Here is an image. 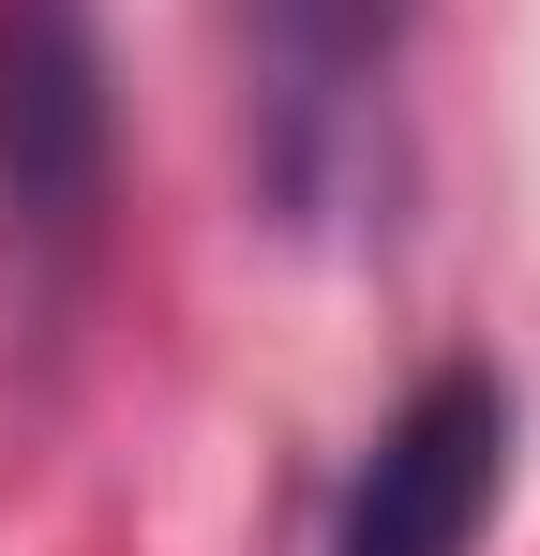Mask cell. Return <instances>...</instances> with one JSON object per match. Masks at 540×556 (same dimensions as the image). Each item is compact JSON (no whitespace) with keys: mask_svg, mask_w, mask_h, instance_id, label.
I'll return each mask as SVG.
<instances>
[{"mask_svg":"<svg viewBox=\"0 0 540 556\" xmlns=\"http://www.w3.org/2000/svg\"><path fill=\"white\" fill-rule=\"evenodd\" d=\"M105 30L90 0H0V241L30 271H76L105 226Z\"/></svg>","mask_w":540,"mask_h":556,"instance_id":"2","label":"cell"},{"mask_svg":"<svg viewBox=\"0 0 540 556\" xmlns=\"http://www.w3.org/2000/svg\"><path fill=\"white\" fill-rule=\"evenodd\" d=\"M406 46L421 0H241V136L300 241H360L406 195Z\"/></svg>","mask_w":540,"mask_h":556,"instance_id":"1","label":"cell"},{"mask_svg":"<svg viewBox=\"0 0 540 556\" xmlns=\"http://www.w3.org/2000/svg\"><path fill=\"white\" fill-rule=\"evenodd\" d=\"M511 496V376L496 362H436L360 452L346 511H331V556H480Z\"/></svg>","mask_w":540,"mask_h":556,"instance_id":"3","label":"cell"}]
</instances>
